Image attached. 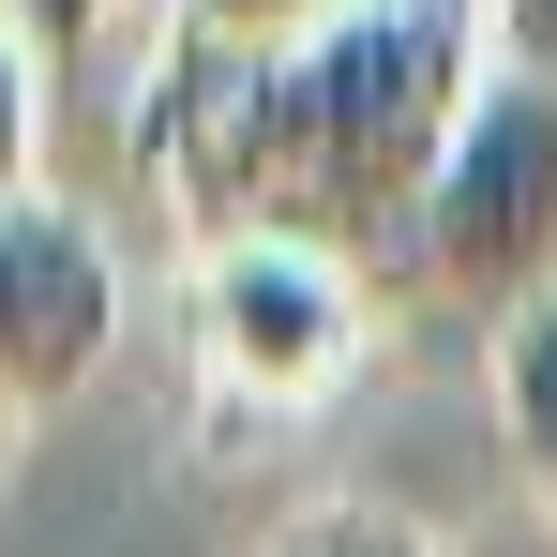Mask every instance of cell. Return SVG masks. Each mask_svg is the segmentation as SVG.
Masks as SVG:
<instances>
[{"instance_id": "9c48e42d", "label": "cell", "mask_w": 557, "mask_h": 557, "mask_svg": "<svg viewBox=\"0 0 557 557\" xmlns=\"http://www.w3.org/2000/svg\"><path fill=\"white\" fill-rule=\"evenodd\" d=\"M482 76L557 91V0H482Z\"/></svg>"}, {"instance_id": "277c9868", "label": "cell", "mask_w": 557, "mask_h": 557, "mask_svg": "<svg viewBox=\"0 0 557 557\" xmlns=\"http://www.w3.org/2000/svg\"><path fill=\"white\" fill-rule=\"evenodd\" d=\"M106 332H121V257H106L61 196H15V211H0V407H15V422L61 407V392L106 362Z\"/></svg>"}, {"instance_id": "5b68a950", "label": "cell", "mask_w": 557, "mask_h": 557, "mask_svg": "<svg viewBox=\"0 0 557 557\" xmlns=\"http://www.w3.org/2000/svg\"><path fill=\"white\" fill-rule=\"evenodd\" d=\"M497 437H512V467H528V497L557 528V301L497 332Z\"/></svg>"}, {"instance_id": "7a4b0ae2", "label": "cell", "mask_w": 557, "mask_h": 557, "mask_svg": "<svg viewBox=\"0 0 557 557\" xmlns=\"http://www.w3.org/2000/svg\"><path fill=\"white\" fill-rule=\"evenodd\" d=\"M407 286L482 317V332L557 301V91H528V76L467 91L437 196H422V242H407Z\"/></svg>"}, {"instance_id": "ba28073f", "label": "cell", "mask_w": 557, "mask_h": 557, "mask_svg": "<svg viewBox=\"0 0 557 557\" xmlns=\"http://www.w3.org/2000/svg\"><path fill=\"white\" fill-rule=\"evenodd\" d=\"M272 557H437V543H422L407 512H362V497H347V512H301Z\"/></svg>"}, {"instance_id": "52a82bcc", "label": "cell", "mask_w": 557, "mask_h": 557, "mask_svg": "<svg viewBox=\"0 0 557 557\" xmlns=\"http://www.w3.org/2000/svg\"><path fill=\"white\" fill-rule=\"evenodd\" d=\"M46 182V61H30V30L0 15V211Z\"/></svg>"}, {"instance_id": "30bf717a", "label": "cell", "mask_w": 557, "mask_h": 557, "mask_svg": "<svg viewBox=\"0 0 557 557\" xmlns=\"http://www.w3.org/2000/svg\"><path fill=\"white\" fill-rule=\"evenodd\" d=\"M0 453H15V407H0Z\"/></svg>"}, {"instance_id": "6da1fadb", "label": "cell", "mask_w": 557, "mask_h": 557, "mask_svg": "<svg viewBox=\"0 0 557 557\" xmlns=\"http://www.w3.org/2000/svg\"><path fill=\"white\" fill-rule=\"evenodd\" d=\"M467 91H482V0H362L272 61L166 46L136 106V166L196 242H286L362 286L407 272Z\"/></svg>"}, {"instance_id": "3957f363", "label": "cell", "mask_w": 557, "mask_h": 557, "mask_svg": "<svg viewBox=\"0 0 557 557\" xmlns=\"http://www.w3.org/2000/svg\"><path fill=\"white\" fill-rule=\"evenodd\" d=\"M196 362H211L226 422H301L362 362V286L332 257H286V242H211L196 257Z\"/></svg>"}, {"instance_id": "8992f818", "label": "cell", "mask_w": 557, "mask_h": 557, "mask_svg": "<svg viewBox=\"0 0 557 557\" xmlns=\"http://www.w3.org/2000/svg\"><path fill=\"white\" fill-rule=\"evenodd\" d=\"M151 15H166V46H196V61H272V46H317L362 0H151Z\"/></svg>"}]
</instances>
